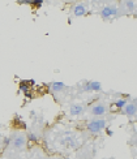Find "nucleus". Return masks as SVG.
<instances>
[{
    "label": "nucleus",
    "instance_id": "nucleus-1",
    "mask_svg": "<svg viewBox=\"0 0 137 159\" xmlns=\"http://www.w3.org/2000/svg\"><path fill=\"white\" fill-rule=\"evenodd\" d=\"M28 145V136L22 130H17L11 137V148L15 151H24Z\"/></svg>",
    "mask_w": 137,
    "mask_h": 159
},
{
    "label": "nucleus",
    "instance_id": "nucleus-2",
    "mask_svg": "<svg viewBox=\"0 0 137 159\" xmlns=\"http://www.w3.org/2000/svg\"><path fill=\"white\" fill-rule=\"evenodd\" d=\"M107 127V121L104 120L103 117H99V119H91V120L88 123L86 128L90 132L91 134H99L101 132Z\"/></svg>",
    "mask_w": 137,
    "mask_h": 159
},
{
    "label": "nucleus",
    "instance_id": "nucleus-3",
    "mask_svg": "<svg viewBox=\"0 0 137 159\" xmlns=\"http://www.w3.org/2000/svg\"><path fill=\"white\" fill-rule=\"evenodd\" d=\"M116 7H117V13H119V16L130 15V13L136 12V2H132V0L121 2V3L117 4Z\"/></svg>",
    "mask_w": 137,
    "mask_h": 159
},
{
    "label": "nucleus",
    "instance_id": "nucleus-4",
    "mask_svg": "<svg viewBox=\"0 0 137 159\" xmlns=\"http://www.w3.org/2000/svg\"><path fill=\"white\" fill-rule=\"evenodd\" d=\"M107 112V107L104 106L103 103L98 102V103H94L91 107L89 108V115L93 117V119H99V117H103L106 115Z\"/></svg>",
    "mask_w": 137,
    "mask_h": 159
},
{
    "label": "nucleus",
    "instance_id": "nucleus-5",
    "mask_svg": "<svg viewBox=\"0 0 137 159\" xmlns=\"http://www.w3.org/2000/svg\"><path fill=\"white\" fill-rule=\"evenodd\" d=\"M99 15L102 16L103 20H112V18H116L119 16V13H117V7L116 5H106L103 7L101 9Z\"/></svg>",
    "mask_w": 137,
    "mask_h": 159
},
{
    "label": "nucleus",
    "instance_id": "nucleus-6",
    "mask_svg": "<svg viewBox=\"0 0 137 159\" xmlns=\"http://www.w3.org/2000/svg\"><path fill=\"white\" fill-rule=\"evenodd\" d=\"M71 12L75 17H82L88 13V5L85 3H77V4H75L73 7H72Z\"/></svg>",
    "mask_w": 137,
    "mask_h": 159
},
{
    "label": "nucleus",
    "instance_id": "nucleus-7",
    "mask_svg": "<svg viewBox=\"0 0 137 159\" xmlns=\"http://www.w3.org/2000/svg\"><path fill=\"white\" fill-rule=\"evenodd\" d=\"M85 111V107L82 104H78V103H75V104H71L69 107V115L71 116H80L84 114Z\"/></svg>",
    "mask_w": 137,
    "mask_h": 159
},
{
    "label": "nucleus",
    "instance_id": "nucleus-8",
    "mask_svg": "<svg viewBox=\"0 0 137 159\" xmlns=\"http://www.w3.org/2000/svg\"><path fill=\"white\" fill-rule=\"evenodd\" d=\"M123 112H124V115L126 116L133 119L136 116V104L135 103H127L123 107Z\"/></svg>",
    "mask_w": 137,
    "mask_h": 159
},
{
    "label": "nucleus",
    "instance_id": "nucleus-9",
    "mask_svg": "<svg viewBox=\"0 0 137 159\" xmlns=\"http://www.w3.org/2000/svg\"><path fill=\"white\" fill-rule=\"evenodd\" d=\"M65 89V85L62 84V82H54L51 85V90L54 91V93H60Z\"/></svg>",
    "mask_w": 137,
    "mask_h": 159
},
{
    "label": "nucleus",
    "instance_id": "nucleus-10",
    "mask_svg": "<svg viewBox=\"0 0 137 159\" xmlns=\"http://www.w3.org/2000/svg\"><path fill=\"white\" fill-rule=\"evenodd\" d=\"M89 89L93 90V91L101 90V84H99V82H90V84H89Z\"/></svg>",
    "mask_w": 137,
    "mask_h": 159
},
{
    "label": "nucleus",
    "instance_id": "nucleus-11",
    "mask_svg": "<svg viewBox=\"0 0 137 159\" xmlns=\"http://www.w3.org/2000/svg\"><path fill=\"white\" fill-rule=\"evenodd\" d=\"M128 102L126 101V99H119V101H116V106H117V107H124V106H126Z\"/></svg>",
    "mask_w": 137,
    "mask_h": 159
},
{
    "label": "nucleus",
    "instance_id": "nucleus-12",
    "mask_svg": "<svg viewBox=\"0 0 137 159\" xmlns=\"http://www.w3.org/2000/svg\"><path fill=\"white\" fill-rule=\"evenodd\" d=\"M50 159H60V158H57V157H51Z\"/></svg>",
    "mask_w": 137,
    "mask_h": 159
}]
</instances>
